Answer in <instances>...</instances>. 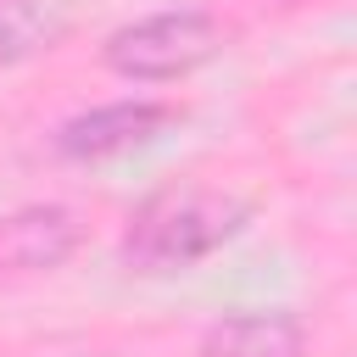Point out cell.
I'll use <instances>...</instances> for the list:
<instances>
[{"label":"cell","instance_id":"obj_1","mask_svg":"<svg viewBox=\"0 0 357 357\" xmlns=\"http://www.w3.org/2000/svg\"><path fill=\"white\" fill-rule=\"evenodd\" d=\"M251 223V201L218 184H173L145 195L117 240V262L128 273H184L223 245H234Z\"/></svg>","mask_w":357,"mask_h":357},{"label":"cell","instance_id":"obj_2","mask_svg":"<svg viewBox=\"0 0 357 357\" xmlns=\"http://www.w3.org/2000/svg\"><path fill=\"white\" fill-rule=\"evenodd\" d=\"M223 50H229V28L201 6L145 11L100 39V61L123 84H178L206 61H218Z\"/></svg>","mask_w":357,"mask_h":357},{"label":"cell","instance_id":"obj_3","mask_svg":"<svg viewBox=\"0 0 357 357\" xmlns=\"http://www.w3.org/2000/svg\"><path fill=\"white\" fill-rule=\"evenodd\" d=\"M184 112L173 100H156V95H128V100H106V106H89V112H73L67 123H56L50 134V151L73 167H95V162H117V156H134L145 145H156Z\"/></svg>","mask_w":357,"mask_h":357},{"label":"cell","instance_id":"obj_4","mask_svg":"<svg viewBox=\"0 0 357 357\" xmlns=\"http://www.w3.org/2000/svg\"><path fill=\"white\" fill-rule=\"evenodd\" d=\"M84 245V223L73 206L56 201H33L0 218V268L11 273H50L61 262H73Z\"/></svg>","mask_w":357,"mask_h":357},{"label":"cell","instance_id":"obj_5","mask_svg":"<svg viewBox=\"0 0 357 357\" xmlns=\"http://www.w3.org/2000/svg\"><path fill=\"white\" fill-rule=\"evenodd\" d=\"M307 318L284 312V307H240V312H218L201 340L195 357H307Z\"/></svg>","mask_w":357,"mask_h":357},{"label":"cell","instance_id":"obj_6","mask_svg":"<svg viewBox=\"0 0 357 357\" xmlns=\"http://www.w3.org/2000/svg\"><path fill=\"white\" fill-rule=\"evenodd\" d=\"M73 33V0H0V73L50 56Z\"/></svg>","mask_w":357,"mask_h":357}]
</instances>
